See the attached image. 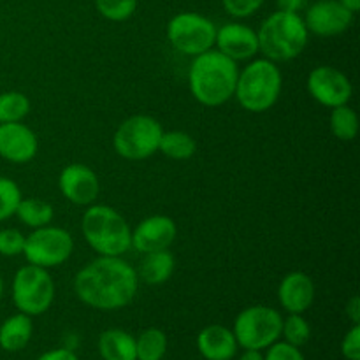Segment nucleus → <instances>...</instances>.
<instances>
[{"instance_id":"obj_9","label":"nucleus","mask_w":360,"mask_h":360,"mask_svg":"<svg viewBox=\"0 0 360 360\" xmlns=\"http://www.w3.org/2000/svg\"><path fill=\"white\" fill-rule=\"evenodd\" d=\"M74 250V239L69 231L62 227H44L34 229V232L25 236L23 255L32 266L49 269L58 267L69 260Z\"/></svg>"},{"instance_id":"obj_8","label":"nucleus","mask_w":360,"mask_h":360,"mask_svg":"<svg viewBox=\"0 0 360 360\" xmlns=\"http://www.w3.org/2000/svg\"><path fill=\"white\" fill-rule=\"evenodd\" d=\"M55 301V281L48 269L37 266L20 267L13 280V302L18 311L39 316L48 311Z\"/></svg>"},{"instance_id":"obj_4","label":"nucleus","mask_w":360,"mask_h":360,"mask_svg":"<svg viewBox=\"0 0 360 360\" xmlns=\"http://www.w3.org/2000/svg\"><path fill=\"white\" fill-rule=\"evenodd\" d=\"M81 232L90 248L102 257H122L130 250L132 231L111 206L90 204L81 220Z\"/></svg>"},{"instance_id":"obj_31","label":"nucleus","mask_w":360,"mask_h":360,"mask_svg":"<svg viewBox=\"0 0 360 360\" xmlns=\"http://www.w3.org/2000/svg\"><path fill=\"white\" fill-rule=\"evenodd\" d=\"M266 0H221L224 9L234 18H248L253 16Z\"/></svg>"},{"instance_id":"obj_10","label":"nucleus","mask_w":360,"mask_h":360,"mask_svg":"<svg viewBox=\"0 0 360 360\" xmlns=\"http://www.w3.org/2000/svg\"><path fill=\"white\" fill-rule=\"evenodd\" d=\"M217 25L199 13H179L167 25V39L176 51L197 56L214 46Z\"/></svg>"},{"instance_id":"obj_35","label":"nucleus","mask_w":360,"mask_h":360,"mask_svg":"<svg viewBox=\"0 0 360 360\" xmlns=\"http://www.w3.org/2000/svg\"><path fill=\"white\" fill-rule=\"evenodd\" d=\"M347 316L352 323H360V299L357 295L347 302Z\"/></svg>"},{"instance_id":"obj_24","label":"nucleus","mask_w":360,"mask_h":360,"mask_svg":"<svg viewBox=\"0 0 360 360\" xmlns=\"http://www.w3.org/2000/svg\"><path fill=\"white\" fill-rule=\"evenodd\" d=\"M167 354V336L162 329L150 327L136 338L137 360H162Z\"/></svg>"},{"instance_id":"obj_16","label":"nucleus","mask_w":360,"mask_h":360,"mask_svg":"<svg viewBox=\"0 0 360 360\" xmlns=\"http://www.w3.org/2000/svg\"><path fill=\"white\" fill-rule=\"evenodd\" d=\"M214 44L218 46V51L224 53L225 56L232 58L234 62L250 60L259 53L257 32L248 25L234 23V21L217 28Z\"/></svg>"},{"instance_id":"obj_18","label":"nucleus","mask_w":360,"mask_h":360,"mask_svg":"<svg viewBox=\"0 0 360 360\" xmlns=\"http://www.w3.org/2000/svg\"><path fill=\"white\" fill-rule=\"evenodd\" d=\"M238 348L232 329L218 323L204 327L197 336V350L206 360H232Z\"/></svg>"},{"instance_id":"obj_11","label":"nucleus","mask_w":360,"mask_h":360,"mask_svg":"<svg viewBox=\"0 0 360 360\" xmlns=\"http://www.w3.org/2000/svg\"><path fill=\"white\" fill-rule=\"evenodd\" d=\"M308 91L319 104L338 108L348 104L354 94L352 81L345 72L330 65H320L308 76Z\"/></svg>"},{"instance_id":"obj_14","label":"nucleus","mask_w":360,"mask_h":360,"mask_svg":"<svg viewBox=\"0 0 360 360\" xmlns=\"http://www.w3.org/2000/svg\"><path fill=\"white\" fill-rule=\"evenodd\" d=\"M60 193L76 206H90L101 192V183L94 169L84 164H69L58 176Z\"/></svg>"},{"instance_id":"obj_5","label":"nucleus","mask_w":360,"mask_h":360,"mask_svg":"<svg viewBox=\"0 0 360 360\" xmlns=\"http://www.w3.org/2000/svg\"><path fill=\"white\" fill-rule=\"evenodd\" d=\"M283 86L281 70L276 62L259 58L250 62L239 72L236 83V98L250 112H266L278 102Z\"/></svg>"},{"instance_id":"obj_32","label":"nucleus","mask_w":360,"mask_h":360,"mask_svg":"<svg viewBox=\"0 0 360 360\" xmlns=\"http://www.w3.org/2000/svg\"><path fill=\"white\" fill-rule=\"evenodd\" d=\"M266 350L267 354L264 355V360H306L301 348L292 347V345L285 343V341H276V343H273Z\"/></svg>"},{"instance_id":"obj_6","label":"nucleus","mask_w":360,"mask_h":360,"mask_svg":"<svg viewBox=\"0 0 360 360\" xmlns=\"http://www.w3.org/2000/svg\"><path fill=\"white\" fill-rule=\"evenodd\" d=\"M283 316L271 306L255 304L243 309L234 320L236 341L245 350H266L280 341Z\"/></svg>"},{"instance_id":"obj_27","label":"nucleus","mask_w":360,"mask_h":360,"mask_svg":"<svg viewBox=\"0 0 360 360\" xmlns=\"http://www.w3.org/2000/svg\"><path fill=\"white\" fill-rule=\"evenodd\" d=\"M281 336H283L285 343L301 348L311 338V326L302 315L288 313V316L283 319V323H281Z\"/></svg>"},{"instance_id":"obj_19","label":"nucleus","mask_w":360,"mask_h":360,"mask_svg":"<svg viewBox=\"0 0 360 360\" xmlns=\"http://www.w3.org/2000/svg\"><path fill=\"white\" fill-rule=\"evenodd\" d=\"M102 360H137L136 338L122 329H108L98 336Z\"/></svg>"},{"instance_id":"obj_13","label":"nucleus","mask_w":360,"mask_h":360,"mask_svg":"<svg viewBox=\"0 0 360 360\" xmlns=\"http://www.w3.org/2000/svg\"><path fill=\"white\" fill-rule=\"evenodd\" d=\"M178 236V227L171 217L153 214L139 221L130 234V248H136L139 253H151L158 250H169Z\"/></svg>"},{"instance_id":"obj_15","label":"nucleus","mask_w":360,"mask_h":360,"mask_svg":"<svg viewBox=\"0 0 360 360\" xmlns=\"http://www.w3.org/2000/svg\"><path fill=\"white\" fill-rule=\"evenodd\" d=\"M37 136L21 122L0 123V157L13 164H27L37 155Z\"/></svg>"},{"instance_id":"obj_29","label":"nucleus","mask_w":360,"mask_h":360,"mask_svg":"<svg viewBox=\"0 0 360 360\" xmlns=\"http://www.w3.org/2000/svg\"><path fill=\"white\" fill-rule=\"evenodd\" d=\"M21 190L13 179L0 176V221L7 220L16 213V207L20 204Z\"/></svg>"},{"instance_id":"obj_22","label":"nucleus","mask_w":360,"mask_h":360,"mask_svg":"<svg viewBox=\"0 0 360 360\" xmlns=\"http://www.w3.org/2000/svg\"><path fill=\"white\" fill-rule=\"evenodd\" d=\"M158 151L164 153L165 157L172 158V160H188L195 155L197 143L188 132L171 130V132L162 134Z\"/></svg>"},{"instance_id":"obj_38","label":"nucleus","mask_w":360,"mask_h":360,"mask_svg":"<svg viewBox=\"0 0 360 360\" xmlns=\"http://www.w3.org/2000/svg\"><path fill=\"white\" fill-rule=\"evenodd\" d=\"M338 2L341 4V6L347 7L348 11H352V13H359L360 9V0H338Z\"/></svg>"},{"instance_id":"obj_23","label":"nucleus","mask_w":360,"mask_h":360,"mask_svg":"<svg viewBox=\"0 0 360 360\" xmlns=\"http://www.w3.org/2000/svg\"><path fill=\"white\" fill-rule=\"evenodd\" d=\"M16 214L21 220V224H25L27 227L39 229L44 227V225L51 224L53 217H55V211L49 202L42 199H35V197H28V199H21L20 204L16 207Z\"/></svg>"},{"instance_id":"obj_26","label":"nucleus","mask_w":360,"mask_h":360,"mask_svg":"<svg viewBox=\"0 0 360 360\" xmlns=\"http://www.w3.org/2000/svg\"><path fill=\"white\" fill-rule=\"evenodd\" d=\"M30 112V101L21 91L0 94V123L21 122Z\"/></svg>"},{"instance_id":"obj_30","label":"nucleus","mask_w":360,"mask_h":360,"mask_svg":"<svg viewBox=\"0 0 360 360\" xmlns=\"http://www.w3.org/2000/svg\"><path fill=\"white\" fill-rule=\"evenodd\" d=\"M25 236L18 229H2L0 231V255L16 257L23 253Z\"/></svg>"},{"instance_id":"obj_17","label":"nucleus","mask_w":360,"mask_h":360,"mask_svg":"<svg viewBox=\"0 0 360 360\" xmlns=\"http://www.w3.org/2000/svg\"><path fill=\"white\" fill-rule=\"evenodd\" d=\"M278 299L285 311L302 315L311 308L315 301V283L311 278L301 271L288 273L278 287Z\"/></svg>"},{"instance_id":"obj_37","label":"nucleus","mask_w":360,"mask_h":360,"mask_svg":"<svg viewBox=\"0 0 360 360\" xmlns=\"http://www.w3.org/2000/svg\"><path fill=\"white\" fill-rule=\"evenodd\" d=\"M239 360H264V355L260 350H245Z\"/></svg>"},{"instance_id":"obj_20","label":"nucleus","mask_w":360,"mask_h":360,"mask_svg":"<svg viewBox=\"0 0 360 360\" xmlns=\"http://www.w3.org/2000/svg\"><path fill=\"white\" fill-rule=\"evenodd\" d=\"M34 334V322L32 316L25 313L9 316L0 326V348L6 352H20L30 343Z\"/></svg>"},{"instance_id":"obj_1","label":"nucleus","mask_w":360,"mask_h":360,"mask_svg":"<svg viewBox=\"0 0 360 360\" xmlns=\"http://www.w3.org/2000/svg\"><path fill=\"white\" fill-rule=\"evenodd\" d=\"M139 287L136 269L122 257H98L74 278V292L83 304L101 311H115L134 301Z\"/></svg>"},{"instance_id":"obj_28","label":"nucleus","mask_w":360,"mask_h":360,"mask_svg":"<svg viewBox=\"0 0 360 360\" xmlns=\"http://www.w3.org/2000/svg\"><path fill=\"white\" fill-rule=\"evenodd\" d=\"M95 7L109 21H125L136 13L139 0H94Z\"/></svg>"},{"instance_id":"obj_2","label":"nucleus","mask_w":360,"mask_h":360,"mask_svg":"<svg viewBox=\"0 0 360 360\" xmlns=\"http://www.w3.org/2000/svg\"><path fill=\"white\" fill-rule=\"evenodd\" d=\"M238 76V62L218 49H207L193 56L188 70L190 91L199 104L218 108L234 97Z\"/></svg>"},{"instance_id":"obj_36","label":"nucleus","mask_w":360,"mask_h":360,"mask_svg":"<svg viewBox=\"0 0 360 360\" xmlns=\"http://www.w3.org/2000/svg\"><path fill=\"white\" fill-rule=\"evenodd\" d=\"M306 0H276L278 11H285V13H299L304 7Z\"/></svg>"},{"instance_id":"obj_34","label":"nucleus","mask_w":360,"mask_h":360,"mask_svg":"<svg viewBox=\"0 0 360 360\" xmlns=\"http://www.w3.org/2000/svg\"><path fill=\"white\" fill-rule=\"evenodd\" d=\"M37 360H79L70 348H55V350L44 352Z\"/></svg>"},{"instance_id":"obj_12","label":"nucleus","mask_w":360,"mask_h":360,"mask_svg":"<svg viewBox=\"0 0 360 360\" xmlns=\"http://www.w3.org/2000/svg\"><path fill=\"white\" fill-rule=\"evenodd\" d=\"M354 16L355 14L341 6L338 0H319L308 7L302 20L311 34L319 37H334L352 27Z\"/></svg>"},{"instance_id":"obj_3","label":"nucleus","mask_w":360,"mask_h":360,"mask_svg":"<svg viewBox=\"0 0 360 360\" xmlns=\"http://www.w3.org/2000/svg\"><path fill=\"white\" fill-rule=\"evenodd\" d=\"M259 51L271 62H288L308 46L309 32L299 13L276 11L269 14L257 32Z\"/></svg>"},{"instance_id":"obj_33","label":"nucleus","mask_w":360,"mask_h":360,"mask_svg":"<svg viewBox=\"0 0 360 360\" xmlns=\"http://www.w3.org/2000/svg\"><path fill=\"white\" fill-rule=\"evenodd\" d=\"M341 354L347 360H360V323H354L341 341Z\"/></svg>"},{"instance_id":"obj_39","label":"nucleus","mask_w":360,"mask_h":360,"mask_svg":"<svg viewBox=\"0 0 360 360\" xmlns=\"http://www.w3.org/2000/svg\"><path fill=\"white\" fill-rule=\"evenodd\" d=\"M2 294H4V281L2 278H0V299H2Z\"/></svg>"},{"instance_id":"obj_25","label":"nucleus","mask_w":360,"mask_h":360,"mask_svg":"<svg viewBox=\"0 0 360 360\" xmlns=\"http://www.w3.org/2000/svg\"><path fill=\"white\" fill-rule=\"evenodd\" d=\"M330 130L340 141H354L359 132V116L348 104L333 108L330 112Z\"/></svg>"},{"instance_id":"obj_7","label":"nucleus","mask_w":360,"mask_h":360,"mask_svg":"<svg viewBox=\"0 0 360 360\" xmlns=\"http://www.w3.org/2000/svg\"><path fill=\"white\" fill-rule=\"evenodd\" d=\"M162 134L164 129L157 120L148 115H134L116 129L112 146L122 158L144 160L158 151Z\"/></svg>"},{"instance_id":"obj_21","label":"nucleus","mask_w":360,"mask_h":360,"mask_svg":"<svg viewBox=\"0 0 360 360\" xmlns=\"http://www.w3.org/2000/svg\"><path fill=\"white\" fill-rule=\"evenodd\" d=\"M174 267V255L169 250H158V252L144 253L137 276L148 285H162L172 276Z\"/></svg>"}]
</instances>
